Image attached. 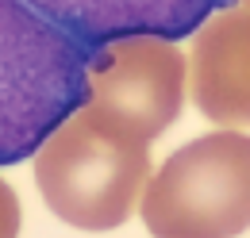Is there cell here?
I'll use <instances>...</instances> for the list:
<instances>
[{"label": "cell", "instance_id": "cell-3", "mask_svg": "<svg viewBox=\"0 0 250 238\" xmlns=\"http://www.w3.org/2000/svg\"><path fill=\"white\" fill-rule=\"evenodd\" d=\"M143 223L158 238H231L250 227V135L192 139L143 184Z\"/></svg>", "mask_w": 250, "mask_h": 238}, {"label": "cell", "instance_id": "cell-2", "mask_svg": "<svg viewBox=\"0 0 250 238\" xmlns=\"http://www.w3.org/2000/svg\"><path fill=\"white\" fill-rule=\"evenodd\" d=\"M31 158L46 208L81 231H112L127 223L150 177L146 142L104 127L85 108L65 116Z\"/></svg>", "mask_w": 250, "mask_h": 238}, {"label": "cell", "instance_id": "cell-7", "mask_svg": "<svg viewBox=\"0 0 250 238\" xmlns=\"http://www.w3.org/2000/svg\"><path fill=\"white\" fill-rule=\"evenodd\" d=\"M20 223H23L20 196L12 192L8 180H0V238H16V235H20Z\"/></svg>", "mask_w": 250, "mask_h": 238}, {"label": "cell", "instance_id": "cell-5", "mask_svg": "<svg viewBox=\"0 0 250 238\" xmlns=\"http://www.w3.org/2000/svg\"><path fill=\"white\" fill-rule=\"evenodd\" d=\"M192 100L212 123L250 127V0L219 8L196 27Z\"/></svg>", "mask_w": 250, "mask_h": 238}, {"label": "cell", "instance_id": "cell-6", "mask_svg": "<svg viewBox=\"0 0 250 238\" xmlns=\"http://www.w3.org/2000/svg\"><path fill=\"white\" fill-rule=\"evenodd\" d=\"M89 50L124 35L188 39L231 0H27Z\"/></svg>", "mask_w": 250, "mask_h": 238}, {"label": "cell", "instance_id": "cell-1", "mask_svg": "<svg viewBox=\"0 0 250 238\" xmlns=\"http://www.w3.org/2000/svg\"><path fill=\"white\" fill-rule=\"evenodd\" d=\"M85 96L89 46L27 0H0V165L27 161Z\"/></svg>", "mask_w": 250, "mask_h": 238}, {"label": "cell", "instance_id": "cell-4", "mask_svg": "<svg viewBox=\"0 0 250 238\" xmlns=\"http://www.w3.org/2000/svg\"><path fill=\"white\" fill-rule=\"evenodd\" d=\"M185 54L162 35H124L89 50L85 112L135 142H154L181 116Z\"/></svg>", "mask_w": 250, "mask_h": 238}]
</instances>
